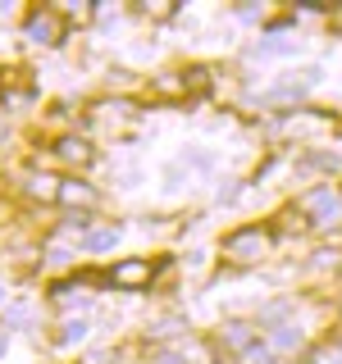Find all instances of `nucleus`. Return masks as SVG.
Wrapping results in <instances>:
<instances>
[{
    "label": "nucleus",
    "instance_id": "nucleus-17",
    "mask_svg": "<svg viewBox=\"0 0 342 364\" xmlns=\"http://www.w3.org/2000/svg\"><path fill=\"white\" fill-rule=\"evenodd\" d=\"M155 364H187V360H182L178 350H165V355H155Z\"/></svg>",
    "mask_w": 342,
    "mask_h": 364
},
{
    "label": "nucleus",
    "instance_id": "nucleus-10",
    "mask_svg": "<svg viewBox=\"0 0 342 364\" xmlns=\"http://www.w3.org/2000/svg\"><path fill=\"white\" fill-rule=\"evenodd\" d=\"M182 87H187V96H205V91H210V68L205 64L182 68Z\"/></svg>",
    "mask_w": 342,
    "mask_h": 364
},
{
    "label": "nucleus",
    "instance_id": "nucleus-12",
    "mask_svg": "<svg viewBox=\"0 0 342 364\" xmlns=\"http://www.w3.org/2000/svg\"><path fill=\"white\" fill-rule=\"evenodd\" d=\"M119 242V228H91L87 232V250H110Z\"/></svg>",
    "mask_w": 342,
    "mask_h": 364
},
{
    "label": "nucleus",
    "instance_id": "nucleus-7",
    "mask_svg": "<svg viewBox=\"0 0 342 364\" xmlns=\"http://www.w3.org/2000/svg\"><path fill=\"white\" fill-rule=\"evenodd\" d=\"M256 333L260 328L256 323H224V350H237V355H251L256 350Z\"/></svg>",
    "mask_w": 342,
    "mask_h": 364
},
{
    "label": "nucleus",
    "instance_id": "nucleus-15",
    "mask_svg": "<svg viewBox=\"0 0 342 364\" xmlns=\"http://www.w3.org/2000/svg\"><path fill=\"white\" fill-rule=\"evenodd\" d=\"M342 264V250H315V259H311V269H338Z\"/></svg>",
    "mask_w": 342,
    "mask_h": 364
},
{
    "label": "nucleus",
    "instance_id": "nucleus-13",
    "mask_svg": "<svg viewBox=\"0 0 342 364\" xmlns=\"http://www.w3.org/2000/svg\"><path fill=\"white\" fill-rule=\"evenodd\" d=\"M288 50H292L288 37H269V41H256V46H251V55H288Z\"/></svg>",
    "mask_w": 342,
    "mask_h": 364
},
{
    "label": "nucleus",
    "instance_id": "nucleus-2",
    "mask_svg": "<svg viewBox=\"0 0 342 364\" xmlns=\"http://www.w3.org/2000/svg\"><path fill=\"white\" fill-rule=\"evenodd\" d=\"M296 210L311 214V223H319V228L342 223V191L338 187H311L301 200H296Z\"/></svg>",
    "mask_w": 342,
    "mask_h": 364
},
{
    "label": "nucleus",
    "instance_id": "nucleus-4",
    "mask_svg": "<svg viewBox=\"0 0 342 364\" xmlns=\"http://www.w3.org/2000/svg\"><path fill=\"white\" fill-rule=\"evenodd\" d=\"M105 278L114 282V287H123V291H137V287H146V282L155 278V264L151 259H119Z\"/></svg>",
    "mask_w": 342,
    "mask_h": 364
},
{
    "label": "nucleus",
    "instance_id": "nucleus-19",
    "mask_svg": "<svg viewBox=\"0 0 342 364\" xmlns=\"http://www.w3.org/2000/svg\"><path fill=\"white\" fill-rule=\"evenodd\" d=\"M5 346H9V337H5V328H0V355H5Z\"/></svg>",
    "mask_w": 342,
    "mask_h": 364
},
{
    "label": "nucleus",
    "instance_id": "nucleus-9",
    "mask_svg": "<svg viewBox=\"0 0 342 364\" xmlns=\"http://www.w3.org/2000/svg\"><path fill=\"white\" fill-rule=\"evenodd\" d=\"M60 187H64V178H51V173L28 178V196H37V200H60Z\"/></svg>",
    "mask_w": 342,
    "mask_h": 364
},
{
    "label": "nucleus",
    "instance_id": "nucleus-11",
    "mask_svg": "<svg viewBox=\"0 0 342 364\" xmlns=\"http://www.w3.org/2000/svg\"><path fill=\"white\" fill-rule=\"evenodd\" d=\"M155 96H187V87H182V73H160L151 82Z\"/></svg>",
    "mask_w": 342,
    "mask_h": 364
},
{
    "label": "nucleus",
    "instance_id": "nucleus-14",
    "mask_svg": "<svg viewBox=\"0 0 342 364\" xmlns=\"http://www.w3.org/2000/svg\"><path fill=\"white\" fill-rule=\"evenodd\" d=\"M78 337H87V323H83V318H64V323H60V341L68 346V341H78Z\"/></svg>",
    "mask_w": 342,
    "mask_h": 364
},
{
    "label": "nucleus",
    "instance_id": "nucleus-6",
    "mask_svg": "<svg viewBox=\"0 0 342 364\" xmlns=\"http://www.w3.org/2000/svg\"><path fill=\"white\" fill-rule=\"evenodd\" d=\"M51 151H55V159H64L68 168H87L91 159H96V151H91L87 136H60V141H55Z\"/></svg>",
    "mask_w": 342,
    "mask_h": 364
},
{
    "label": "nucleus",
    "instance_id": "nucleus-3",
    "mask_svg": "<svg viewBox=\"0 0 342 364\" xmlns=\"http://www.w3.org/2000/svg\"><path fill=\"white\" fill-rule=\"evenodd\" d=\"M23 37H28V41H37V46H55V41L64 37V18L55 14V9L37 5L28 18H23Z\"/></svg>",
    "mask_w": 342,
    "mask_h": 364
},
{
    "label": "nucleus",
    "instance_id": "nucleus-1",
    "mask_svg": "<svg viewBox=\"0 0 342 364\" xmlns=\"http://www.w3.org/2000/svg\"><path fill=\"white\" fill-rule=\"evenodd\" d=\"M269 246H274V232H269V228L247 223V228H237V232L224 237V259H233V264H256Z\"/></svg>",
    "mask_w": 342,
    "mask_h": 364
},
{
    "label": "nucleus",
    "instance_id": "nucleus-16",
    "mask_svg": "<svg viewBox=\"0 0 342 364\" xmlns=\"http://www.w3.org/2000/svg\"><path fill=\"white\" fill-rule=\"evenodd\" d=\"M274 346H279V350L296 346V333H292V328H279V333H274Z\"/></svg>",
    "mask_w": 342,
    "mask_h": 364
},
{
    "label": "nucleus",
    "instance_id": "nucleus-5",
    "mask_svg": "<svg viewBox=\"0 0 342 364\" xmlns=\"http://www.w3.org/2000/svg\"><path fill=\"white\" fill-rule=\"evenodd\" d=\"M315 82H319V68H296V73H288V77H279V82H274L269 100H301Z\"/></svg>",
    "mask_w": 342,
    "mask_h": 364
},
{
    "label": "nucleus",
    "instance_id": "nucleus-8",
    "mask_svg": "<svg viewBox=\"0 0 342 364\" xmlns=\"http://www.w3.org/2000/svg\"><path fill=\"white\" fill-rule=\"evenodd\" d=\"M100 196H96V187H87V182H78V178H64V187H60V205H73V210H91Z\"/></svg>",
    "mask_w": 342,
    "mask_h": 364
},
{
    "label": "nucleus",
    "instance_id": "nucleus-20",
    "mask_svg": "<svg viewBox=\"0 0 342 364\" xmlns=\"http://www.w3.org/2000/svg\"><path fill=\"white\" fill-rule=\"evenodd\" d=\"M0 287H5V282H0ZM0 296H5V291H0Z\"/></svg>",
    "mask_w": 342,
    "mask_h": 364
},
{
    "label": "nucleus",
    "instance_id": "nucleus-18",
    "mask_svg": "<svg viewBox=\"0 0 342 364\" xmlns=\"http://www.w3.org/2000/svg\"><path fill=\"white\" fill-rule=\"evenodd\" d=\"M146 14H155V18H169V14H174V5H146Z\"/></svg>",
    "mask_w": 342,
    "mask_h": 364
}]
</instances>
